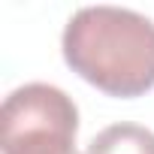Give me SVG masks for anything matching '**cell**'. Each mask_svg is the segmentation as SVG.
Here are the masks:
<instances>
[{
    "label": "cell",
    "mask_w": 154,
    "mask_h": 154,
    "mask_svg": "<svg viewBox=\"0 0 154 154\" xmlns=\"http://www.w3.org/2000/svg\"><path fill=\"white\" fill-rule=\"evenodd\" d=\"M85 154H154V133L142 124H112L88 142Z\"/></svg>",
    "instance_id": "obj_3"
},
{
    "label": "cell",
    "mask_w": 154,
    "mask_h": 154,
    "mask_svg": "<svg viewBox=\"0 0 154 154\" xmlns=\"http://www.w3.org/2000/svg\"><path fill=\"white\" fill-rule=\"evenodd\" d=\"M79 109L54 85L30 82L15 88L0 106L3 154H79Z\"/></svg>",
    "instance_id": "obj_2"
},
{
    "label": "cell",
    "mask_w": 154,
    "mask_h": 154,
    "mask_svg": "<svg viewBox=\"0 0 154 154\" xmlns=\"http://www.w3.org/2000/svg\"><path fill=\"white\" fill-rule=\"evenodd\" d=\"M63 60L109 97L154 88V21L124 6H82L63 27Z\"/></svg>",
    "instance_id": "obj_1"
}]
</instances>
